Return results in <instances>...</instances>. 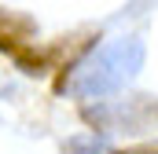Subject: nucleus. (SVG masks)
Returning <instances> with one entry per match:
<instances>
[{"instance_id": "f257e3e1", "label": "nucleus", "mask_w": 158, "mask_h": 154, "mask_svg": "<svg viewBox=\"0 0 158 154\" xmlns=\"http://www.w3.org/2000/svg\"><path fill=\"white\" fill-rule=\"evenodd\" d=\"M143 40L140 37H114L110 44L96 48L85 63L77 66V74L70 81V92L81 99H103L110 92L125 88L143 66Z\"/></svg>"}]
</instances>
